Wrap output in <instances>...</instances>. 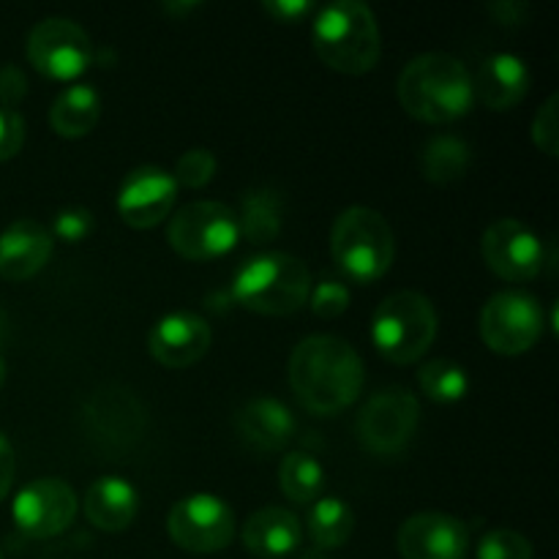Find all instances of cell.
<instances>
[{
    "instance_id": "19",
    "label": "cell",
    "mask_w": 559,
    "mask_h": 559,
    "mask_svg": "<svg viewBox=\"0 0 559 559\" xmlns=\"http://www.w3.org/2000/svg\"><path fill=\"white\" fill-rule=\"evenodd\" d=\"M530 93V69L519 55L497 52L480 63L473 80V96L495 112H508Z\"/></svg>"
},
{
    "instance_id": "10",
    "label": "cell",
    "mask_w": 559,
    "mask_h": 559,
    "mask_svg": "<svg viewBox=\"0 0 559 559\" xmlns=\"http://www.w3.org/2000/svg\"><path fill=\"white\" fill-rule=\"evenodd\" d=\"M82 426L96 445L107 451H129L145 437L147 409L131 388L107 382L82 402Z\"/></svg>"
},
{
    "instance_id": "12",
    "label": "cell",
    "mask_w": 559,
    "mask_h": 559,
    "mask_svg": "<svg viewBox=\"0 0 559 559\" xmlns=\"http://www.w3.org/2000/svg\"><path fill=\"white\" fill-rule=\"evenodd\" d=\"M167 533L191 555H216L235 538V513L222 497L189 495L169 508Z\"/></svg>"
},
{
    "instance_id": "3",
    "label": "cell",
    "mask_w": 559,
    "mask_h": 559,
    "mask_svg": "<svg viewBox=\"0 0 559 559\" xmlns=\"http://www.w3.org/2000/svg\"><path fill=\"white\" fill-rule=\"evenodd\" d=\"M311 44L328 69L364 76L382 55V36L374 11L358 0L322 5L311 22Z\"/></svg>"
},
{
    "instance_id": "36",
    "label": "cell",
    "mask_w": 559,
    "mask_h": 559,
    "mask_svg": "<svg viewBox=\"0 0 559 559\" xmlns=\"http://www.w3.org/2000/svg\"><path fill=\"white\" fill-rule=\"evenodd\" d=\"M262 9L267 11V16L282 25H295V22H304L306 16L314 14V3L309 0H265Z\"/></svg>"
},
{
    "instance_id": "27",
    "label": "cell",
    "mask_w": 559,
    "mask_h": 559,
    "mask_svg": "<svg viewBox=\"0 0 559 559\" xmlns=\"http://www.w3.org/2000/svg\"><path fill=\"white\" fill-rule=\"evenodd\" d=\"M278 486L287 500L309 506V502L320 500L322 489H325V469L309 453H289L278 464Z\"/></svg>"
},
{
    "instance_id": "35",
    "label": "cell",
    "mask_w": 559,
    "mask_h": 559,
    "mask_svg": "<svg viewBox=\"0 0 559 559\" xmlns=\"http://www.w3.org/2000/svg\"><path fill=\"white\" fill-rule=\"evenodd\" d=\"M27 96V76L20 66H0V107L16 109L22 98Z\"/></svg>"
},
{
    "instance_id": "31",
    "label": "cell",
    "mask_w": 559,
    "mask_h": 559,
    "mask_svg": "<svg viewBox=\"0 0 559 559\" xmlns=\"http://www.w3.org/2000/svg\"><path fill=\"white\" fill-rule=\"evenodd\" d=\"M309 306L317 317H322V320H336V317H342L344 311L349 309L347 284L333 282V278L317 284L309 293Z\"/></svg>"
},
{
    "instance_id": "11",
    "label": "cell",
    "mask_w": 559,
    "mask_h": 559,
    "mask_svg": "<svg viewBox=\"0 0 559 559\" xmlns=\"http://www.w3.org/2000/svg\"><path fill=\"white\" fill-rule=\"evenodd\" d=\"M27 60L47 80L69 82L93 63V44L85 27L66 16H47L27 33Z\"/></svg>"
},
{
    "instance_id": "32",
    "label": "cell",
    "mask_w": 559,
    "mask_h": 559,
    "mask_svg": "<svg viewBox=\"0 0 559 559\" xmlns=\"http://www.w3.org/2000/svg\"><path fill=\"white\" fill-rule=\"evenodd\" d=\"M559 96L546 98L544 107L538 109L533 120V142L540 147V153H546L549 158H555L559 153Z\"/></svg>"
},
{
    "instance_id": "40",
    "label": "cell",
    "mask_w": 559,
    "mask_h": 559,
    "mask_svg": "<svg viewBox=\"0 0 559 559\" xmlns=\"http://www.w3.org/2000/svg\"><path fill=\"white\" fill-rule=\"evenodd\" d=\"M298 559H328L322 551H306V555H300Z\"/></svg>"
},
{
    "instance_id": "33",
    "label": "cell",
    "mask_w": 559,
    "mask_h": 559,
    "mask_svg": "<svg viewBox=\"0 0 559 559\" xmlns=\"http://www.w3.org/2000/svg\"><path fill=\"white\" fill-rule=\"evenodd\" d=\"M93 233V213L87 207H66L55 216L52 238L63 243H82Z\"/></svg>"
},
{
    "instance_id": "7",
    "label": "cell",
    "mask_w": 559,
    "mask_h": 559,
    "mask_svg": "<svg viewBox=\"0 0 559 559\" xmlns=\"http://www.w3.org/2000/svg\"><path fill=\"white\" fill-rule=\"evenodd\" d=\"M167 240L183 260L207 262L224 257L240 240L233 207L213 200H197L169 216Z\"/></svg>"
},
{
    "instance_id": "30",
    "label": "cell",
    "mask_w": 559,
    "mask_h": 559,
    "mask_svg": "<svg viewBox=\"0 0 559 559\" xmlns=\"http://www.w3.org/2000/svg\"><path fill=\"white\" fill-rule=\"evenodd\" d=\"M478 559H533V544L516 530H491L480 538Z\"/></svg>"
},
{
    "instance_id": "16",
    "label": "cell",
    "mask_w": 559,
    "mask_h": 559,
    "mask_svg": "<svg viewBox=\"0 0 559 559\" xmlns=\"http://www.w3.org/2000/svg\"><path fill=\"white\" fill-rule=\"evenodd\" d=\"M396 546L402 559H467L469 527L451 513H415L399 527Z\"/></svg>"
},
{
    "instance_id": "1",
    "label": "cell",
    "mask_w": 559,
    "mask_h": 559,
    "mask_svg": "<svg viewBox=\"0 0 559 559\" xmlns=\"http://www.w3.org/2000/svg\"><path fill=\"white\" fill-rule=\"evenodd\" d=\"M366 382L358 349L338 336H309L293 349L289 388L311 415H331L353 407Z\"/></svg>"
},
{
    "instance_id": "23",
    "label": "cell",
    "mask_w": 559,
    "mask_h": 559,
    "mask_svg": "<svg viewBox=\"0 0 559 559\" xmlns=\"http://www.w3.org/2000/svg\"><path fill=\"white\" fill-rule=\"evenodd\" d=\"M102 118V96L93 85H71L60 93L49 109V126L66 140H80L91 134Z\"/></svg>"
},
{
    "instance_id": "24",
    "label": "cell",
    "mask_w": 559,
    "mask_h": 559,
    "mask_svg": "<svg viewBox=\"0 0 559 559\" xmlns=\"http://www.w3.org/2000/svg\"><path fill=\"white\" fill-rule=\"evenodd\" d=\"M284 200L273 189H251L240 200L238 233L254 246H267L282 235Z\"/></svg>"
},
{
    "instance_id": "13",
    "label": "cell",
    "mask_w": 559,
    "mask_h": 559,
    "mask_svg": "<svg viewBox=\"0 0 559 559\" xmlns=\"http://www.w3.org/2000/svg\"><path fill=\"white\" fill-rule=\"evenodd\" d=\"M486 267L506 282H530L544 271V240L519 218H500L489 224L480 238Z\"/></svg>"
},
{
    "instance_id": "37",
    "label": "cell",
    "mask_w": 559,
    "mask_h": 559,
    "mask_svg": "<svg viewBox=\"0 0 559 559\" xmlns=\"http://www.w3.org/2000/svg\"><path fill=\"white\" fill-rule=\"evenodd\" d=\"M16 475V459L11 442L0 435V502L5 500V495L11 491V484H14Z\"/></svg>"
},
{
    "instance_id": "28",
    "label": "cell",
    "mask_w": 559,
    "mask_h": 559,
    "mask_svg": "<svg viewBox=\"0 0 559 559\" xmlns=\"http://www.w3.org/2000/svg\"><path fill=\"white\" fill-rule=\"evenodd\" d=\"M418 382H420V391H424L431 402H440V404L462 402L469 391L467 371H464L459 364H453V360H445V358L429 360V364L418 371Z\"/></svg>"
},
{
    "instance_id": "4",
    "label": "cell",
    "mask_w": 559,
    "mask_h": 559,
    "mask_svg": "<svg viewBox=\"0 0 559 559\" xmlns=\"http://www.w3.org/2000/svg\"><path fill=\"white\" fill-rule=\"evenodd\" d=\"M309 293L311 273L306 262L284 251L251 257L233 282L235 304L265 317L295 314L309 304Z\"/></svg>"
},
{
    "instance_id": "15",
    "label": "cell",
    "mask_w": 559,
    "mask_h": 559,
    "mask_svg": "<svg viewBox=\"0 0 559 559\" xmlns=\"http://www.w3.org/2000/svg\"><path fill=\"white\" fill-rule=\"evenodd\" d=\"M178 200V183L162 167H136L118 189V216L134 229L158 227L173 213Z\"/></svg>"
},
{
    "instance_id": "29",
    "label": "cell",
    "mask_w": 559,
    "mask_h": 559,
    "mask_svg": "<svg viewBox=\"0 0 559 559\" xmlns=\"http://www.w3.org/2000/svg\"><path fill=\"white\" fill-rule=\"evenodd\" d=\"M216 167L218 164L213 151H207V147H191V151H186L178 158L173 178L178 183V189L180 186L183 189H202V186H207L216 178Z\"/></svg>"
},
{
    "instance_id": "9",
    "label": "cell",
    "mask_w": 559,
    "mask_h": 559,
    "mask_svg": "<svg viewBox=\"0 0 559 559\" xmlns=\"http://www.w3.org/2000/svg\"><path fill=\"white\" fill-rule=\"evenodd\" d=\"M418 424L420 404L415 393L402 385H391L366 399L355 420V435L360 445L374 456H396L413 442Z\"/></svg>"
},
{
    "instance_id": "14",
    "label": "cell",
    "mask_w": 559,
    "mask_h": 559,
    "mask_svg": "<svg viewBox=\"0 0 559 559\" xmlns=\"http://www.w3.org/2000/svg\"><path fill=\"white\" fill-rule=\"evenodd\" d=\"M76 502L74 489L60 478H38L31 480L20 495L14 497L11 506V516L20 533L27 538L47 540L69 530V524L76 516Z\"/></svg>"
},
{
    "instance_id": "21",
    "label": "cell",
    "mask_w": 559,
    "mask_h": 559,
    "mask_svg": "<svg viewBox=\"0 0 559 559\" xmlns=\"http://www.w3.org/2000/svg\"><path fill=\"white\" fill-rule=\"evenodd\" d=\"M235 429L257 451H282L295 435V418L282 402L257 396L235 415Z\"/></svg>"
},
{
    "instance_id": "25",
    "label": "cell",
    "mask_w": 559,
    "mask_h": 559,
    "mask_svg": "<svg viewBox=\"0 0 559 559\" xmlns=\"http://www.w3.org/2000/svg\"><path fill=\"white\" fill-rule=\"evenodd\" d=\"M469 164H473V151L467 142L453 134L431 136L420 151V173L435 186H451L462 180Z\"/></svg>"
},
{
    "instance_id": "17",
    "label": "cell",
    "mask_w": 559,
    "mask_h": 559,
    "mask_svg": "<svg viewBox=\"0 0 559 559\" xmlns=\"http://www.w3.org/2000/svg\"><path fill=\"white\" fill-rule=\"evenodd\" d=\"M213 344V331L200 314L173 311L162 317L147 333V349L153 360L167 369H189L200 364Z\"/></svg>"
},
{
    "instance_id": "18",
    "label": "cell",
    "mask_w": 559,
    "mask_h": 559,
    "mask_svg": "<svg viewBox=\"0 0 559 559\" xmlns=\"http://www.w3.org/2000/svg\"><path fill=\"white\" fill-rule=\"evenodd\" d=\"M55 238L44 224L20 218L0 233V278L25 282L49 262Z\"/></svg>"
},
{
    "instance_id": "26",
    "label": "cell",
    "mask_w": 559,
    "mask_h": 559,
    "mask_svg": "<svg viewBox=\"0 0 559 559\" xmlns=\"http://www.w3.org/2000/svg\"><path fill=\"white\" fill-rule=\"evenodd\" d=\"M355 530L353 508L336 497H320L309 511V535L317 551H333L347 546Z\"/></svg>"
},
{
    "instance_id": "6",
    "label": "cell",
    "mask_w": 559,
    "mask_h": 559,
    "mask_svg": "<svg viewBox=\"0 0 559 559\" xmlns=\"http://www.w3.org/2000/svg\"><path fill=\"white\" fill-rule=\"evenodd\" d=\"M435 304L415 289L388 295L371 317V342L388 364L407 366L424 358L437 338Z\"/></svg>"
},
{
    "instance_id": "2",
    "label": "cell",
    "mask_w": 559,
    "mask_h": 559,
    "mask_svg": "<svg viewBox=\"0 0 559 559\" xmlns=\"http://www.w3.org/2000/svg\"><path fill=\"white\" fill-rule=\"evenodd\" d=\"M404 112L420 123L445 126L473 109V74L448 52H426L409 60L396 82Z\"/></svg>"
},
{
    "instance_id": "22",
    "label": "cell",
    "mask_w": 559,
    "mask_h": 559,
    "mask_svg": "<svg viewBox=\"0 0 559 559\" xmlns=\"http://www.w3.org/2000/svg\"><path fill=\"white\" fill-rule=\"evenodd\" d=\"M82 506H85L87 522L96 530H102V533H123L134 522L140 497H136V489L129 480L118 478V475H107V478H98L96 484H91Z\"/></svg>"
},
{
    "instance_id": "34",
    "label": "cell",
    "mask_w": 559,
    "mask_h": 559,
    "mask_svg": "<svg viewBox=\"0 0 559 559\" xmlns=\"http://www.w3.org/2000/svg\"><path fill=\"white\" fill-rule=\"evenodd\" d=\"M25 145V120L16 109L0 107V162H9Z\"/></svg>"
},
{
    "instance_id": "5",
    "label": "cell",
    "mask_w": 559,
    "mask_h": 559,
    "mask_svg": "<svg viewBox=\"0 0 559 559\" xmlns=\"http://www.w3.org/2000/svg\"><path fill=\"white\" fill-rule=\"evenodd\" d=\"M331 254L338 271L355 284H374L391 271L396 257V238L374 207L353 205L333 222Z\"/></svg>"
},
{
    "instance_id": "20",
    "label": "cell",
    "mask_w": 559,
    "mask_h": 559,
    "mask_svg": "<svg viewBox=\"0 0 559 559\" xmlns=\"http://www.w3.org/2000/svg\"><path fill=\"white\" fill-rule=\"evenodd\" d=\"M304 527L287 508L267 506L251 513L243 524V546L260 559H282L298 551Z\"/></svg>"
},
{
    "instance_id": "42",
    "label": "cell",
    "mask_w": 559,
    "mask_h": 559,
    "mask_svg": "<svg viewBox=\"0 0 559 559\" xmlns=\"http://www.w3.org/2000/svg\"><path fill=\"white\" fill-rule=\"evenodd\" d=\"M0 559H5V557H3V549H0Z\"/></svg>"
},
{
    "instance_id": "39",
    "label": "cell",
    "mask_w": 559,
    "mask_h": 559,
    "mask_svg": "<svg viewBox=\"0 0 559 559\" xmlns=\"http://www.w3.org/2000/svg\"><path fill=\"white\" fill-rule=\"evenodd\" d=\"M5 338H9V314H5L3 306H0V347L5 344Z\"/></svg>"
},
{
    "instance_id": "41",
    "label": "cell",
    "mask_w": 559,
    "mask_h": 559,
    "mask_svg": "<svg viewBox=\"0 0 559 559\" xmlns=\"http://www.w3.org/2000/svg\"><path fill=\"white\" fill-rule=\"evenodd\" d=\"M5 382V360H3V355H0V385H3Z\"/></svg>"
},
{
    "instance_id": "38",
    "label": "cell",
    "mask_w": 559,
    "mask_h": 559,
    "mask_svg": "<svg viewBox=\"0 0 559 559\" xmlns=\"http://www.w3.org/2000/svg\"><path fill=\"white\" fill-rule=\"evenodd\" d=\"M491 14L502 22V25H519L527 14V5L524 3H495L491 5Z\"/></svg>"
},
{
    "instance_id": "8",
    "label": "cell",
    "mask_w": 559,
    "mask_h": 559,
    "mask_svg": "<svg viewBox=\"0 0 559 559\" xmlns=\"http://www.w3.org/2000/svg\"><path fill=\"white\" fill-rule=\"evenodd\" d=\"M480 338L497 355H524L540 342L546 328L544 306L522 289L495 293L480 309Z\"/></svg>"
}]
</instances>
